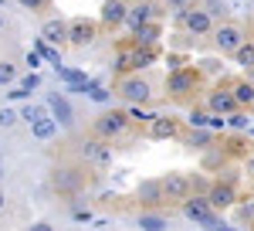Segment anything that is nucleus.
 <instances>
[{"label": "nucleus", "instance_id": "nucleus-1", "mask_svg": "<svg viewBox=\"0 0 254 231\" xmlns=\"http://www.w3.org/2000/svg\"><path fill=\"white\" fill-rule=\"evenodd\" d=\"M180 211H183V218H190L193 225H203V228H227V221H224L220 211L207 201V194H203V197L190 194L187 201H180Z\"/></svg>", "mask_w": 254, "mask_h": 231}, {"label": "nucleus", "instance_id": "nucleus-2", "mask_svg": "<svg viewBox=\"0 0 254 231\" xmlns=\"http://www.w3.org/2000/svg\"><path fill=\"white\" fill-rule=\"evenodd\" d=\"M129 129H132V119H129V113L126 109H109V113H102L92 119V133L98 136V139H122V136H129Z\"/></svg>", "mask_w": 254, "mask_h": 231}, {"label": "nucleus", "instance_id": "nucleus-3", "mask_svg": "<svg viewBox=\"0 0 254 231\" xmlns=\"http://www.w3.org/2000/svg\"><path fill=\"white\" fill-rule=\"evenodd\" d=\"M210 41H214V48L220 51V55H231V58H234V51L244 44V41H248V27H244L241 20L224 17V20H217Z\"/></svg>", "mask_w": 254, "mask_h": 231}, {"label": "nucleus", "instance_id": "nucleus-4", "mask_svg": "<svg viewBox=\"0 0 254 231\" xmlns=\"http://www.w3.org/2000/svg\"><path fill=\"white\" fill-rule=\"evenodd\" d=\"M176 24H180L187 34H193V38H207V34H214L217 17L207 14L200 3H190V7H180V10H176Z\"/></svg>", "mask_w": 254, "mask_h": 231}, {"label": "nucleus", "instance_id": "nucleus-5", "mask_svg": "<svg viewBox=\"0 0 254 231\" xmlns=\"http://www.w3.org/2000/svg\"><path fill=\"white\" fill-rule=\"evenodd\" d=\"M200 85H203V72L200 68H173L170 78H166V96L170 99H190L200 92Z\"/></svg>", "mask_w": 254, "mask_h": 231}, {"label": "nucleus", "instance_id": "nucleus-6", "mask_svg": "<svg viewBox=\"0 0 254 231\" xmlns=\"http://www.w3.org/2000/svg\"><path fill=\"white\" fill-rule=\"evenodd\" d=\"M116 96L126 99L129 106L136 102V106H146L149 99H153V82L149 78H142L139 72H129V75H119L116 82Z\"/></svg>", "mask_w": 254, "mask_h": 231}, {"label": "nucleus", "instance_id": "nucleus-7", "mask_svg": "<svg viewBox=\"0 0 254 231\" xmlns=\"http://www.w3.org/2000/svg\"><path fill=\"white\" fill-rule=\"evenodd\" d=\"M85 187V170L75 167V163H61L51 170V191L61 194V197H75V194Z\"/></svg>", "mask_w": 254, "mask_h": 231}, {"label": "nucleus", "instance_id": "nucleus-8", "mask_svg": "<svg viewBox=\"0 0 254 231\" xmlns=\"http://www.w3.org/2000/svg\"><path fill=\"white\" fill-rule=\"evenodd\" d=\"M159 184H163L166 201H187V197L193 194V180H190L187 173H180V170L163 173V177H159Z\"/></svg>", "mask_w": 254, "mask_h": 231}, {"label": "nucleus", "instance_id": "nucleus-9", "mask_svg": "<svg viewBox=\"0 0 254 231\" xmlns=\"http://www.w3.org/2000/svg\"><path fill=\"white\" fill-rule=\"evenodd\" d=\"M98 38V24L88 17H71L68 20V44L71 48H85Z\"/></svg>", "mask_w": 254, "mask_h": 231}, {"label": "nucleus", "instance_id": "nucleus-10", "mask_svg": "<svg viewBox=\"0 0 254 231\" xmlns=\"http://www.w3.org/2000/svg\"><path fill=\"white\" fill-rule=\"evenodd\" d=\"M237 106H241V102H237V96H234V89H231V85H217V89L207 92V109H210V113L231 116Z\"/></svg>", "mask_w": 254, "mask_h": 231}, {"label": "nucleus", "instance_id": "nucleus-11", "mask_svg": "<svg viewBox=\"0 0 254 231\" xmlns=\"http://www.w3.org/2000/svg\"><path fill=\"white\" fill-rule=\"evenodd\" d=\"M78 153L85 160H92L95 167H109L112 163V146H109V139H81L78 143Z\"/></svg>", "mask_w": 254, "mask_h": 231}, {"label": "nucleus", "instance_id": "nucleus-12", "mask_svg": "<svg viewBox=\"0 0 254 231\" xmlns=\"http://www.w3.org/2000/svg\"><path fill=\"white\" fill-rule=\"evenodd\" d=\"M149 139H180L183 133V122L176 116H153V122L146 126Z\"/></svg>", "mask_w": 254, "mask_h": 231}, {"label": "nucleus", "instance_id": "nucleus-13", "mask_svg": "<svg viewBox=\"0 0 254 231\" xmlns=\"http://www.w3.org/2000/svg\"><path fill=\"white\" fill-rule=\"evenodd\" d=\"M159 17V7L153 0H136V3H129V14H126V27L129 31H136L142 27L146 20H156Z\"/></svg>", "mask_w": 254, "mask_h": 231}, {"label": "nucleus", "instance_id": "nucleus-14", "mask_svg": "<svg viewBox=\"0 0 254 231\" xmlns=\"http://www.w3.org/2000/svg\"><path fill=\"white\" fill-rule=\"evenodd\" d=\"M207 201L214 204L217 211H227V208L237 204V187L231 180H217V184H210V191H207Z\"/></svg>", "mask_w": 254, "mask_h": 231}, {"label": "nucleus", "instance_id": "nucleus-15", "mask_svg": "<svg viewBox=\"0 0 254 231\" xmlns=\"http://www.w3.org/2000/svg\"><path fill=\"white\" fill-rule=\"evenodd\" d=\"M126 14H129V3L126 0H102V27H119L126 24Z\"/></svg>", "mask_w": 254, "mask_h": 231}, {"label": "nucleus", "instance_id": "nucleus-16", "mask_svg": "<svg viewBox=\"0 0 254 231\" xmlns=\"http://www.w3.org/2000/svg\"><path fill=\"white\" fill-rule=\"evenodd\" d=\"M136 201H142L146 208H159V204L166 201L163 184H159V180H142V184H136Z\"/></svg>", "mask_w": 254, "mask_h": 231}, {"label": "nucleus", "instance_id": "nucleus-17", "mask_svg": "<svg viewBox=\"0 0 254 231\" xmlns=\"http://www.w3.org/2000/svg\"><path fill=\"white\" fill-rule=\"evenodd\" d=\"M41 38L44 41H51V44H68V20H61V17H51V20H44L41 24Z\"/></svg>", "mask_w": 254, "mask_h": 231}, {"label": "nucleus", "instance_id": "nucleus-18", "mask_svg": "<svg viewBox=\"0 0 254 231\" xmlns=\"http://www.w3.org/2000/svg\"><path fill=\"white\" fill-rule=\"evenodd\" d=\"M183 143L190 150H210L214 146V129L210 126H190V133L183 136Z\"/></svg>", "mask_w": 254, "mask_h": 231}, {"label": "nucleus", "instance_id": "nucleus-19", "mask_svg": "<svg viewBox=\"0 0 254 231\" xmlns=\"http://www.w3.org/2000/svg\"><path fill=\"white\" fill-rule=\"evenodd\" d=\"M48 109H51V116L58 119L61 126H71V106H68V99H64V96L51 92V96H48Z\"/></svg>", "mask_w": 254, "mask_h": 231}, {"label": "nucleus", "instance_id": "nucleus-20", "mask_svg": "<svg viewBox=\"0 0 254 231\" xmlns=\"http://www.w3.org/2000/svg\"><path fill=\"white\" fill-rule=\"evenodd\" d=\"M132 41H136V44H149V48H156V41H159V20H146L142 27H136V31H132Z\"/></svg>", "mask_w": 254, "mask_h": 231}, {"label": "nucleus", "instance_id": "nucleus-21", "mask_svg": "<svg viewBox=\"0 0 254 231\" xmlns=\"http://www.w3.org/2000/svg\"><path fill=\"white\" fill-rule=\"evenodd\" d=\"M231 89H234V96H237V102H241V106H248V109L254 106V82L248 75L237 78V82H231Z\"/></svg>", "mask_w": 254, "mask_h": 231}, {"label": "nucleus", "instance_id": "nucleus-22", "mask_svg": "<svg viewBox=\"0 0 254 231\" xmlns=\"http://www.w3.org/2000/svg\"><path fill=\"white\" fill-rule=\"evenodd\" d=\"M132 51H136L132 41H129V44H119V51H116V72H119V75L136 72V68H132Z\"/></svg>", "mask_w": 254, "mask_h": 231}, {"label": "nucleus", "instance_id": "nucleus-23", "mask_svg": "<svg viewBox=\"0 0 254 231\" xmlns=\"http://www.w3.org/2000/svg\"><path fill=\"white\" fill-rule=\"evenodd\" d=\"M136 44V41H132ZM156 61V48H149V44H136V51H132V68L142 72V68H149Z\"/></svg>", "mask_w": 254, "mask_h": 231}, {"label": "nucleus", "instance_id": "nucleus-24", "mask_svg": "<svg viewBox=\"0 0 254 231\" xmlns=\"http://www.w3.org/2000/svg\"><path fill=\"white\" fill-rule=\"evenodd\" d=\"M251 126V113H248V106H237L234 113L227 116V129H237V133H244Z\"/></svg>", "mask_w": 254, "mask_h": 231}, {"label": "nucleus", "instance_id": "nucleus-25", "mask_svg": "<svg viewBox=\"0 0 254 231\" xmlns=\"http://www.w3.org/2000/svg\"><path fill=\"white\" fill-rule=\"evenodd\" d=\"M58 119H55V116H44V119H38V122H34V126H31V129H34V136H38V139H51V136L58 133Z\"/></svg>", "mask_w": 254, "mask_h": 231}, {"label": "nucleus", "instance_id": "nucleus-26", "mask_svg": "<svg viewBox=\"0 0 254 231\" xmlns=\"http://www.w3.org/2000/svg\"><path fill=\"white\" fill-rule=\"evenodd\" d=\"M234 65H241L244 72H248V68H254V41H251V38H248V41H244V44L234 51Z\"/></svg>", "mask_w": 254, "mask_h": 231}, {"label": "nucleus", "instance_id": "nucleus-27", "mask_svg": "<svg viewBox=\"0 0 254 231\" xmlns=\"http://www.w3.org/2000/svg\"><path fill=\"white\" fill-rule=\"evenodd\" d=\"M34 51H41V58H44V61H51V65H61V51H58V44H51V41L38 38V41H34Z\"/></svg>", "mask_w": 254, "mask_h": 231}, {"label": "nucleus", "instance_id": "nucleus-28", "mask_svg": "<svg viewBox=\"0 0 254 231\" xmlns=\"http://www.w3.org/2000/svg\"><path fill=\"white\" fill-rule=\"evenodd\" d=\"M200 7H203L207 14H214L217 20H224L231 14V3H227V0H200Z\"/></svg>", "mask_w": 254, "mask_h": 231}, {"label": "nucleus", "instance_id": "nucleus-29", "mask_svg": "<svg viewBox=\"0 0 254 231\" xmlns=\"http://www.w3.org/2000/svg\"><path fill=\"white\" fill-rule=\"evenodd\" d=\"M136 225L146 228V231H159V228H166V218H163V214H139Z\"/></svg>", "mask_w": 254, "mask_h": 231}, {"label": "nucleus", "instance_id": "nucleus-30", "mask_svg": "<svg viewBox=\"0 0 254 231\" xmlns=\"http://www.w3.org/2000/svg\"><path fill=\"white\" fill-rule=\"evenodd\" d=\"M248 146H251V143H244V139H241V136H231V139H227V146H224V150H227V156H248V153H251V150H248Z\"/></svg>", "mask_w": 254, "mask_h": 231}, {"label": "nucleus", "instance_id": "nucleus-31", "mask_svg": "<svg viewBox=\"0 0 254 231\" xmlns=\"http://www.w3.org/2000/svg\"><path fill=\"white\" fill-rule=\"evenodd\" d=\"M126 113H129V119H132V122H139V126H149V122H153V113H146V109H142V106H136V102H132Z\"/></svg>", "mask_w": 254, "mask_h": 231}, {"label": "nucleus", "instance_id": "nucleus-32", "mask_svg": "<svg viewBox=\"0 0 254 231\" xmlns=\"http://www.w3.org/2000/svg\"><path fill=\"white\" fill-rule=\"evenodd\" d=\"M44 116H48V109H41V106H24V109H20V119L31 122V126H34L38 119H44Z\"/></svg>", "mask_w": 254, "mask_h": 231}, {"label": "nucleus", "instance_id": "nucleus-33", "mask_svg": "<svg viewBox=\"0 0 254 231\" xmlns=\"http://www.w3.org/2000/svg\"><path fill=\"white\" fill-rule=\"evenodd\" d=\"M210 109H190V116H187V122L190 126H210Z\"/></svg>", "mask_w": 254, "mask_h": 231}, {"label": "nucleus", "instance_id": "nucleus-34", "mask_svg": "<svg viewBox=\"0 0 254 231\" xmlns=\"http://www.w3.org/2000/svg\"><path fill=\"white\" fill-rule=\"evenodd\" d=\"M58 68V75L68 82V85H78V82H85V72H75V68H61V65H55Z\"/></svg>", "mask_w": 254, "mask_h": 231}, {"label": "nucleus", "instance_id": "nucleus-35", "mask_svg": "<svg viewBox=\"0 0 254 231\" xmlns=\"http://www.w3.org/2000/svg\"><path fill=\"white\" fill-rule=\"evenodd\" d=\"M14 78H17V68L10 61H0V85H10Z\"/></svg>", "mask_w": 254, "mask_h": 231}, {"label": "nucleus", "instance_id": "nucleus-36", "mask_svg": "<svg viewBox=\"0 0 254 231\" xmlns=\"http://www.w3.org/2000/svg\"><path fill=\"white\" fill-rule=\"evenodd\" d=\"M88 99H95V102H109L112 92H109V89H102L98 82H92V85H88Z\"/></svg>", "mask_w": 254, "mask_h": 231}, {"label": "nucleus", "instance_id": "nucleus-37", "mask_svg": "<svg viewBox=\"0 0 254 231\" xmlns=\"http://www.w3.org/2000/svg\"><path fill=\"white\" fill-rule=\"evenodd\" d=\"M200 72L203 75H224V65L220 61H200Z\"/></svg>", "mask_w": 254, "mask_h": 231}, {"label": "nucleus", "instance_id": "nucleus-38", "mask_svg": "<svg viewBox=\"0 0 254 231\" xmlns=\"http://www.w3.org/2000/svg\"><path fill=\"white\" fill-rule=\"evenodd\" d=\"M17 119H20V116L14 113V109H0V126H3V129H10Z\"/></svg>", "mask_w": 254, "mask_h": 231}, {"label": "nucleus", "instance_id": "nucleus-39", "mask_svg": "<svg viewBox=\"0 0 254 231\" xmlns=\"http://www.w3.org/2000/svg\"><path fill=\"white\" fill-rule=\"evenodd\" d=\"M20 85H24V89H27V92H34V89H38V85H41L38 72H27V75H24V82H20Z\"/></svg>", "mask_w": 254, "mask_h": 231}, {"label": "nucleus", "instance_id": "nucleus-40", "mask_svg": "<svg viewBox=\"0 0 254 231\" xmlns=\"http://www.w3.org/2000/svg\"><path fill=\"white\" fill-rule=\"evenodd\" d=\"M17 3L24 10H44V7H48V0H17Z\"/></svg>", "mask_w": 254, "mask_h": 231}, {"label": "nucleus", "instance_id": "nucleus-41", "mask_svg": "<svg viewBox=\"0 0 254 231\" xmlns=\"http://www.w3.org/2000/svg\"><path fill=\"white\" fill-rule=\"evenodd\" d=\"M71 218H75V221H85V225H88V221H92V211H88V208H71Z\"/></svg>", "mask_w": 254, "mask_h": 231}, {"label": "nucleus", "instance_id": "nucleus-42", "mask_svg": "<svg viewBox=\"0 0 254 231\" xmlns=\"http://www.w3.org/2000/svg\"><path fill=\"white\" fill-rule=\"evenodd\" d=\"M241 221L254 225V204H244V208H241Z\"/></svg>", "mask_w": 254, "mask_h": 231}, {"label": "nucleus", "instance_id": "nucleus-43", "mask_svg": "<svg viewBox=\"0 0 254 231\" xmlns=\"http://www.w3.org/2000/svg\"><path fill=\"white\" fill-rule=\"evenodd\" d=\"M27 65H31V72L41 65V51H27Z\"/></svg>", "mask_w": 254, "mask_h": 231}, {"label": "nucleus", "instance_id": "nucleus-44", "mask_svg": "<svg viewBox=\"0 0 254 231\" xmlns=\"http://www.w3.org/2000/svg\"><path fill=\"white\" fill-rule=\"evenodd\" d=\"M163 3H170V7H173V10H180V7H190V3H193V0H163Z\"/></svg>", "mask_w": 254, "mask_h": 231}, {"label": "nucleus", "instance_id": "nucleus-45", "mask_svg": "<svg viewBox=\"0 0 254 231\" xmlns=\"http://www.w3.org/2000/svg\"><path fill=\"white\" fill-rule=\"evenodd\" d=\"M31 231H51V225L48 221H38V225H31Z\"/></svg>", "mask_w": 254, "mask_h": 231}, {"label": "nucleus", "instance_id": "nucleus-46", "mask_svg": "<svg viewBox=\"0 0 254 231\" xmlns=\"http://www.w3.org/2000/svg\"><path fill=\"white\" fill-rule=\"evenodd\" d=\"M248 173H254V150L248 153Z\"/></svg>", "mask_w": 254, "mask_h": 231}, {"label": "nucleus", "instance_id": "nucleus-47", "mask_svg": "<svg viewBox=\"0 0 254 231\" xmlns=\"http://www.w3.org/2000/svg\"><path fill=\"white\" fill-rule=\"evenodd\" d=\"M227 3H231L234 10H241V7H244V0H227Z\"/></svg>", "mask_w": 254, "mask_h": 231}, {"label": "nucleus", "instance_id": "nucleus-48", "mask_svg": "<svg viewBox=\"0 0 254 231\" xmlns=\"http://www.w3.org/2000/svg\"><path fill=\"white\" fill-rule=\"evenodd\" d=\"M3 208H7V197H3V191H0V211H3Z\"/></svg>", "mask_w": 254, "mask_h": 231}, {"label": "nucleus", "instance_id": "nucleus-49", "mask_svg": "<svg viewBox=\"0 0 254 231\" xmlns=\"http://www.w3.org/2000/svg\"><path fill=\"white\" fill-rule=\"evenodd\" d=\"M0 31H3V14H0Z\"/></svg>", "mask_w": 254, "mask_h": 231}, {"label": "nucleus", "instance_id": "nucleus-50", "mask_svg": "<svg viewBox=\"0 0 254 231\" xmlns=\"http://www.w3.org/2000/svg\"><path fill=\"white\" fill-rule=\"evenodd\" d=\"M0 177H3V167H0Z\"/></svg>", "mask_w": 254, "mask_h": 231}, {"label": "nucleus", "instance_id": "nucleus-51", "mask_svg": "<svg viewBox=\"0 0 254 231\" xmlns=\"http://www.w3.org/2000/svg\"><path fill=\"white\" fill-rule=\"evenodd\" d=\"M0 3H3V0H0Z\"/></svg>", "mask_w": 254, "mask_h": 231}]
</instances>
